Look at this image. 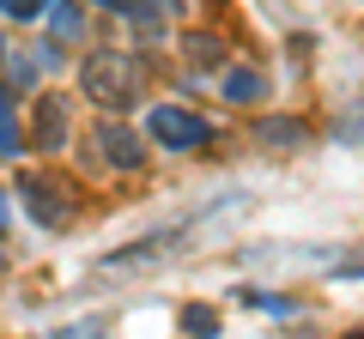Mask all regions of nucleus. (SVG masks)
Wrapping results in <instances>:
<instances>
[{"mask_svg":"<svg viewBox=\"0 0 364 339\" xmlns=\"http://www.w3.org/2000/svg\"><path fill=\"white\" fill-rule=\"evenodd\" d=\"M79 91L104 109V116H128L146 97V61L134 49H122V43L85 49V61H79Z\"/></svg>","mask_w":364,"mask_h":339,"instance_id":"obj_1","label":"nucleus"},{"mask_svg":"<svg viewBox=\"0 0 364 339\" xmlns=\"http://www.w3.org/2000/svg\"><path fill=\"white\" fill-rule=\"evenodd\" d=\"M13 188H18V200H25V218L37 224V230H73V218H79V194H73V182H61L55 170H25Z\"/></svg>","mask_w":364,"mask_h":339,"instance_id":"obj_2","label":"nucleus"},{"mask_svg":"<svg viewBox=\"0 0 364 339\" xmlns=\"http://www.w3.org/2000/svg\"><path fill=\"white\" fill-rule=\"evenodd\" d=\"M182 248H188V224H176V230H146L140 243H122V248H109V255H97V273H109V279H140V273L170 267Z\"/></svg>","mask_w":364,"mask_h":339,"instance_id":"obj_3","label":"nucleus"},{"mask_svg":"<svg viewBox=\"0 0 364 339\" xmlns=\"http://www.w3.org/2000/svg\"><path fill=\"white\" fill-rule=\"evenodd\" d=\"M146 140L158 145V152L170 157H188V152H207L219 133H213L207 116H195V109H182V104H158L152 116H146Z\"/></svg>","mask_w":364,"mask_h":339,"instance_id":"obj_4","label":"nucleus"},{"mask_svg":"<svg viewBox=\"0 0 364 339\" xmlns=\"http://www.w3.org/2000/svg\"><path fill=\"white\" fill-rule=\"evenodd\" d=\"M67 140H73V91H37V104H31V145L43 157H55V152H67Z\"/></svg>","mask_w":364,"mask_h":339,"instance_id":"obj_5","label":"nucleus"},{"mask_svg":"<svg viewBox=\"0 0 364 339\" xmlns=\"http://www.w3.org/2000/svg\"><path fill=\"white\" fill-rule=\"evenodd\" d=\"M97 152L109 170H140L146 164V133L128 128V116H104L97 121Z\"/></svg>","mask_w":364,"mask_h":339,"instance_id":"obj_6","label":"nucleus"},{"mask_svg":"<svg viewBox=\"0 0 364 339\" xmlns=\"http://www.w3.org/2000/svg\"><path fill=\"white\" fill-rule=\"evenodd\" d=\"M219 97H225L231 109L267 104V73H261V67H225V73H219Z\"/></svg>","mask_w":364,"mask_h":339,"instance_id":"obj_7","label":"nucleus"},{"mask_svg":"<svg viewBox=\"0 0 364 339\" xmlns=\"http://www.w3.org/2000/svg\"><path fill=\"white\" fill-rule=\"evenodd\" d=\"M255 140L273 145V152H298V145L316 140V128H310L304 116H261V121H255Z\"/></svg>","mask_w":364,"mask_h":339,"instance_id":"obj_8","label":"nucleus"},{"mask_svg":"<svg viewBox=\"0 0 364 339\" xmlns=\"http://www.w3.org/2000/svg\"><path fill=\"white\" fill-rule=\"evenodd\" d=\"M25 145H31V133L18 128V109H13V91L0 85V164H18L25 157Z\"/></svg>","mask_w":364,"mask_h":339,"instance_id":"obj_9","label":"nucleus"},{"mask_svg":"<svg viewBox=\"0 0 364 339\" xmlns=\"http://www.w3.org/2000/svg\"><path fill=\"white\" fill-rule=\"evenodd\" d=\"M182 13V0H134V13H128V25L140 30V37H164L170 30V18Z\"/></svg>","mask_w":364,"mask_h":339,"instance_id":"obj_10","label":"nucleus"},{"mask_svg":"<svg viewBox=\"0 0 364 339\" xmlns=\"http://www.w3.org/2000/svg\"><path fill=\"white\" fill-rule=\"evenodd\" d=\"M182 49H188L195 67H207V73H225V67H231V49H225V37H213V30H188Z\"/></svg>","mask_w":364,"mask_h":339,"instance_id":"obj_11","label":"nucleus"},{"mask_svg":"<svg viewBox=\"0 0 364 339\" xmlns=\"http://www.w3.org/2000/svg\"><path fill=\"white\" fill-rule=\"evenodd\" d=\"M49 25H55L49 43H79V37H85V13H79V0H55V6H49Z\"/></svg>","mask_w":364,"mask_h":339,"instance_id":"obj_12","label":"nucleus"},{"mask_svg":"<svg viewBox=\"0 0 364 339\" xmlns=\"http://www.w3.org/2000/svg\"><path fill=\"white\" fill-rule=\"evenodd\" d=\"M182 333L188 339H219V309H213V303H182Z\"/></svg>","mask_w":364,"mask_h":339,"instance_id":"obj_13","label":"nucleus"},{"mask_svg":"<svg viewBox=\"0 0 364 339\" xmlns=\"http://www.w3.org/2000/svg\"><path fill=\"white\" fill-rule=\"evenodd\" d=\"M237 297H243L249 309H267V315H304V303H298V297H279V291H255V285H243Z\"/></svg>","mask_w":364,"mask_h":339,"instance_id":"obj_14","label":"nucleus"},{"mask_svg":"<svg viewBox=\"0 0 364 339\" xmlns=\"http://www.w3.org/2000/svg\"><path fill=\"white\" fill-rule=\"evenodd\" d=\"M328 140H334V145H364V104L340 109V116H334V128H328Z\"/></svg>","mask_w":364,"mask_h":339,"instance_id":"obj_15","label":"nucleus"},{"mask_svg":"<svg viewBox=\"0 0 364 339\" xmlns=\"http://www.w3.org/2000/svg\"><path fill=\"white\" fill-rule=\"evenodd\" d=\"M49 6H55V0H0V13H6V18H18V25H31V18H43Z\"/></svg>","mask_w":364,"mask_h":339,"instance_id":"obj_16","label":"nucleus"},{"mask_svg":"<svg viewBox=\"0 0 364 339\" xmlns=\"http://www.w3.org/2000/svg\"><path fill=\"white\" fill-rule=\"evenodd\" d=\"M334 279H340V285H364V248L346 255V261H334Z\"/></svg>","mask_w":364,"mask_h":339,"instance_id":"obj_17","label":"nucleus"},{"mask_svg":"<svg viewBox=\"0 0 364 339\" xmlns=\"http://www.w3.org/2000/svg\"><path fill=\"white\" fill-rule=\"evenodd\" d=\"M49 339H104V327H97V321H79V327H61V333H49Z\"/></svg>","mask_w":364,"mask_h":339,"instance_id":"obj_18","label":"nucleus"},{"mask_svg":"<svg viewBox=\"0 0 364 339\" xmlns=\"http://www.w3.org/2000/svg\"><path fill=\"white\" fill-rule=\"evenodd\" d=\"M91 6H104V13H122V18L134 13V0H91Z\"/></svg>","mask_w":364,"mask_h":339,"instance_id":"obj_19","label":"nucleus"},{"mask_svg":"<svg viewBox=\"0 0 364 339\" xmlns=\"http://www.w3.org/2000/svg\"><path fill=\"white\" fill-rule=\"evenodd\" d=\"M13 230V206H6V188H0V236Z\"/></svg>","mask_w":364,"mask_h":339,"instance_id":"obj_20","label":"nucleus"},{"mask_svg":"<svg viewBox=\"0 0 364 339\" xmlns=\"http://www.w3.org/2000/svg\"><path fill=\"white\" fill-rule=\"evenodd\" d=\"M0 67H6V43H0Z\"/></svg>","mask_w":364,"mask_h":339,"instance_id":"obj_21","label":"nucleus"}]
</instances>
